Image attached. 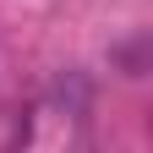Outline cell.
Here are the masks:
<instances>
[{
    "mask_svg": "<svg viewBox=\"0 0 153 153\" xmlns=\"http://www.w3.org/2000/svg\"><path fill=\"white\" fill-rule=\"evenodd\" d=\"M115 66H126V76H142V71H148V60H142V44L115 49Z\"/></svg>",
    "mask_w": 153,
    "mask_h": 153,
    "instance_id": "obj_1",
    "label": "cell"
}]
</instances>
